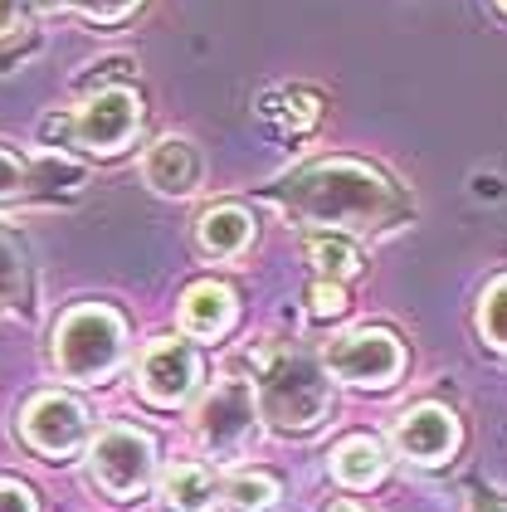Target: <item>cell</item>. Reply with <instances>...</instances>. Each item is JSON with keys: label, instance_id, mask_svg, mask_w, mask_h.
<instances>
[{"label": "cell", "instance_id": "cell-26", "mask_svg": "<svg viewBox=\"0 0 507 512\" xmlns=\"http://www.w3.org/2000/svg\"><path fill=\"white\" fill-rule=\"evenodd\" d=\"M473 512H507V508L498 503V498H478V508H473Z\"/></svg>", "mask_w": 507, "mask_h": 512}, {"label": "cell", "instance_id": "cell-8", "mask_svg": "<svg viewBox=\"0 0 507 512\" xmlns=\"http://www.w3.org/2000/svg\"><path fill=\"white\" fill-rule=\"evenodd\" d=\"M25 439H30V449L49 454V459H69L88 439V410L78 405L74 395L59 391L35 395L30 410H25Z\"/></svg>", "mask_w": 507, "mask_h": 512}, {"label": "cell", "instance_id": "cell-20", "mask_svg": "<svg viewBox=\"0 0 507 512\" xmlns=\"http://www.w3.org/2000/svg\"><path fill=\"white\" fill-rule=\"evenodd\" d=\"M478 322H483V337H488L493 347H503L507 352V278H498V283L483 293Z\"/></svg>", "mask_w": 507, "mask_h": 512}, {"label": "cell", "instance_id": "cell-23", "mask_svg": "<svg viewBox=\"0 0 507 512\" xmlns=\"http://www.w3.org/2000/svg\"><path fill=\"white\" fill-rule=\"evenodd\" d=\"M78 10L88 15V20H98V25H113V20H122V15H132L142 0H74Z\"/></svg>", "mask_w": 507, "mask_h": 512}, {"label": "cell", "instance_id": "cell-3", "mask_svg": "<svg viewBox=\"0 0 507 512\" xmlns=\"http://www.w3.org/2000/svg\"><path fill=\"white\" fill-rule=\"evenodd\" d=\"M117 361H122V317L113 308L88 303L54 327V366L78 386L108 381Z\"/></svg>", "mask_w": 507, "mask_h": 512}, {"label": "cell", "instance_id": "cell-25", "mask_svg": "<svg viewBox=\"0 0 507 512\" xmlns=\"http://www.w3.org/2000/svg\"><path fill=\"white\" fill-rule=\"evenodd\" d=\"M25 35V0H0V40Z\"/></svg>", "mask_w": 507, "mask_h": 512}, {"label": "cell", "instance_id": "cell-7", "mask_svg": "<svg viewBox=\"0 0 507 512\" xmlns=\"http://www.w3.org/2000/svg\"><path fill=\"white\" fill-rule=\"evenodd\" d=\"M195 434L210 454H239L254 434V391L244 381H220L195 410Z\"/></svg>", "mask_w": 507, "mask_h": 512}, {"label": "cell", "instance_id": "cell-18", "mask_svg": "<svg viewBox=\"0 0 507 512\" xmlns=\"http://www.w3.org/2000/svg\"><path fill=\"white\" fill-rule=\"evenodd\" d=\"M30 196H39V157L20 161L15 152L0 147V205H10V200H30Z\"/></svg>", "mask_w": 507, "mask_h": 512}, {"label": "cell", "instance_id": "cell-17", "mask_svg": "<svg viewBox=\"0 0 507 512\" xmlns=\"http://www.w3.org/2000/svg\"><path fill=\"white\" fill-rule=\"evenodd\" d=\"M269 122H278L283 132H308L312 122H317V98L312 93H273V98H264V108H259Z\"/></svg>", "mask_w": 507, "mask_h": 512}, {"label": "cell", "instance_id": "cell-15", "mask_svg": "<svg viewBox=\"0 0 507 512\" xmlns=\"http://www.w3.org/2000/svg\"><path fill=\"white\" fill-rule=\"evenodd\" d=\"M332 473H337L347 488H371V483H381V473H386V454H381L376 439L356 434V439H342V444H337Z\"/></svg>", "mask_w": 507, "mask_h": 512}, {"label": "cell", "instance_id": "cell-5", "mask_svg": "<svg viewBox=\"0 0 507 512\" xmlns=\"http://www.w3.org/2000/svg\"><path fill=\"white\" fill-rule=\"evenodd\" d=\"M152 439L137 430H127V425H113V430H103L93 439V449H88V469L98 478V488L108 493V498H137L147 483H152Z\"/></svg>", "mask_w": 507, "mask_h": 512}, {"label": "cell", "instance_id": "cell-1", "mask_svg": "<svg viewBox=\"0 0 507 512\" xmlns=\"http://www.w3.org/2000/svg\"><path fill=\"white\" fill-rule=\"evenodd\" d=\"M273 200L293 220L351 225V230H376V225H390L410 210L405 196L366 161H317L308 171L288 176L283 186H273Z\"/></svg>", "mask_w": 507, "mask_h": 512}, {"label": "cell", "instance_id": "cell-4", "mask_svg": "<svg viewBox=\"0 0 507 512\" xmlns=\"http://www.w3.org/2000/svg\"><path fill=\"white\" fill-rule=\"evenodd\" d=\"M137 127H142V98H137L132 88H103V93H93V98L78 108L74 118L44 122L49 137H54V132H69L78 147H88V152H98V157L122 152V147L137 137Z\"/></svg>", "mask_w": 507, "mask_h": 512}, {"label": "cell", "instance_id": "cell-12", "mask_svg": "<svg viewBox=\"0 0 507 512\" xmlns=\"http://www.w3.org/2000/svg\"><path fill=\"white\" fill-rule=\"evenodd\" d=\"M181 322H186L191 337H225L234 322V293L225 283H215V278L195 283L181 298Z\"/></svg>", "mask_w": 507, "mask_h": 512}, {"label": "cell", "instance_id": "cell-27", "mask_svg": "<svg viewBox=\"0 0 507 512\" xmlns=\"http://www.w3.org/2000/svg\"><path fill=\"white\" fill-rule=\"evenodd\" d=\"M327 512H361V508H356V503H347V498H342V503H332V508H327Z\"/></svg>", "mask_w": 507, "mask_h": 512}, {"label": "cell", "instance_id": "cell-9", "mask_svg": "<svg viewBox=\"0 0 507 512\" xmlns=\"http://www.w3.org/2000/svg\"><path fill=\"white\" fill-rule=\"evenodd\" d=\"M195 381H200V352H195L191 342L166 337V342L147 347V356H142V395L152 405H181V400H191Z\"/></svg>", "mask_w": 507, "mask_h": 512}, {"label": "cell", "instance_id": "cell-11", "mask_svg": "<svg viewBox=\"0 0 507 512\" xmlns=\"http://www.w3.org/2000/svg\"><path fill=\"white\" fill-rule=\"evenodd\" d=\"M142 176L161 196H191L200 186V176H205V161H200V152L186 137H161L152 152L142 157Z\"/></svg>", "mask_w": 507, "mask_h": 512}, {"label": "cell", "instance_id": "cell-16", "mask_svg": "<svg viewBox=\"0 0 507 512\" xmlns=\"http://www.w3.org/2000/svg\"><path fill=\"white\" fill-rule=\"evenodd\" d=\"M308 259L317 264V274L327 278V283H342L361 269V254H356V244L342 235H312L308 239Z\"/></svg>", "mask_w": 507, "mask_h": 512}, {"label": "cell", "instance_id": "cell-19", "mask_svg": "<svg viewBox=\"0 0 507 512\" xmlns=\"http://www.w3.org/2000/svg\"><path fill=\"white\" fill-rule=\"evenodd\" d=\"M30 298V274H25V254L0 235V303H25Z\"/></svg>", "mask_w": 507, "mask_h": 512}, {"label": "cell", "instance_id": "cell-28", "mask_svg": "<svg viewBox=\"0 0 507 512\" xmlns=\"http://www.w3.org/2000/svg\"><path fill=\"white\" fill-rule=\"evenodd\" d=\"M35 5H59V0H35Z\"/></svg>", "mask_w": 507, "mask_h": 512}, {"label": "cell", "instance_id": "cell-14", "mask_svg": "<svg viewBox=\"0 0 507 512\" xmlns=\"http://www.w3.org/2000/svg\"><path fill=\"white\" fill-rule=\"evenodd\" d=\"M215 493H220L215 473L200 469V464H176L161 478V503L171 512H210Z\"/></svg>", "mask_w": 507, "mask_h": 512}, {"label": "cell", "instance_id": "cell-29", "mask_svg": "<svg viewBox=\"0 0 507 512\" xmlns=\"http://www.w3.org/2000/svg\"><path fill=\"white\" fill-rule=\"evenodd\" d=\"M503 10H507V0H503Z\"/></svg>", "mask_w": 507, "mask_h": 512}, {"label": "cell", "instance_id": "cell-21", "mask_svg": "<svg viewBox=\"0 0 507 512\" xmlns=\"http://www.w3.org/2000/svg\"><path fill=\"white\" fill-rule=\"evenodd\" d=\"M230 498L239 512H264V508H273L278 488H273V478H264V473H244V478L230 483Z\"/></svg>", "mask_w": 507, "mask_h": 512}, {"label": "cell", "instance_id": "cell-2", "mask_svg": "<svg viewBox=\"0 0 507 512\" xmlns=\"http://www.w3.org/2000/svg\"><path fill=\"white\" fill-rule=\"evenodd\" d=\"M332 386L322 366L298 352H273L259 366V415L278 434H308L327 420Z\"/></svg>", "mask_w": 507, "mask_h": 512}, {"label": "cell", "instance_id": "cell-6", "mask_svg": "<svg viewBox=\"0 0 507 512\" xmlns=\"http://www.w3.org/2000/svg\"><path fill=\"white\" fill-rule=\"evenodd\" d=\"M327 366H332V376H342L351 386H371V391H381L390 386L395 376H400V366H405V352H400V342L390 337V332H347V337H337L332 347H327Z\"/></svg>", "mask_w": 507, "mask_h": 512}, {"label": "cell", "instance_id": "cell-22", "mask_svg": "<svg viewBox=\"0 0 507 512\" xmlns=\"http://www.w3.org/2000/svg\"><path fill=\"white\" fill-rule=\"evenodd\" d=\"M308 303H312V317H342L347 313V293H342V283H317L308 293Z\"/></svg>", "mask_w": 507, "mask_h": 512}, {"label": "cell", "instance_id": "cell-13", "mask_svg": "<svg viewBox=\"0 0 507 512\" xmlns=\"http://www.w3.org/2000/svg\"><path fill=\"white\" fill-rule=\"evenodd\" d=\"M249 235H254V220H249L239 205H215V210H205V215H200V225H195L200 249H205V254H215V259L239 254V249L249 244Z\"/></svg>", "mask_w": 507, "mask_h": 512}, {"label": "cell", "instance_id": "cell-10", "mask_svg": "<svg viewBox=\"0 0 507 512\" xmlns=\"http://www.w3.org/2000/svg\"><path fill=\"white\" fill-rule=\"evenodd\" d=\"M454 444H459V420L444 405H420V410L400 415V425H395V449L405 459H415V464L449 459Z\"/></svg>", "mask_w": 507, "mask_h": 512}, {"label": "cell", "instance_id": "cell-24", "mask_svg": "<svg viewBox=\"0 0 507 512\" xmlns=\"http://www.w3.org/2000/svg\"><path fill=\"white\" fill-rule=\"evenodd\" d=\"M0 512H39L35 508V493H30L25 483H10V478H0Z\"/></svg>", "mask_w": 507, "mask_h": 512}]
</instances>
